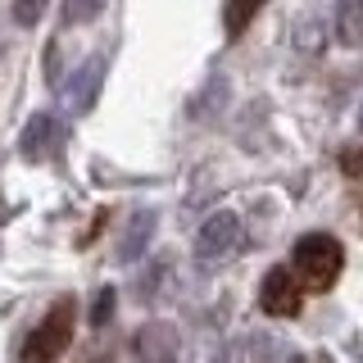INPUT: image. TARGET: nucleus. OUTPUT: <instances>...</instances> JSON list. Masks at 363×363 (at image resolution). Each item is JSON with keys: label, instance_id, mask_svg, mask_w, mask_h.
I'll return each instance as SVG.
<instances>
[{"label": "nucleus", "instance_id": "5", "mask_svg": "<svg viewBox=\"0 0 363 363\" xmlns=\"http://www.w3.org/2000/svg\"><path fill=\"white\" fill-rule=\"evenodd\" d=\"M100 86H105V55H86V60L73 68V77L64 82V109L68 113H86L96 105Z\"/></svg>", "mask_w": 363, "mask_h": 363}, {"label": "nucleus", "instance_id": "17", "mask_svg": "<svg viewBox=\"0 0 363 363\" xmlns=\"http://www.w3.org/2000/svg\"><path fill=\"white\" fill-rule=\"evenodd\" d=\"M359 132H363V105H359Z\"/></svg>", "mask_w": 363, "mask_h": 363}, {"label": "nucleus", "instance_id": "10", "mask_svg": "<svg viewBox=\"0 0 363 363\" xmlns=\"http://www.w3.org/2000/svg\"><path fill=\"white\" fill-rule=\"evenodd\" d=\"M336 37L345 45H363V0H340L336 5Z\"/></svg>", "mask_w": 363, "mask_h": 363}, {"label": "nucleus", "instance_id": "14", "mask_svg": "<svg viewBox=\"0 0 363 363\" xmlns=\"http://www.w3.org/2000/svg\"><path fill=\"white\" fill-rule=\"evenodd\" d=\"M340 173L345 177H363V141H354V145H345V150H340Z\"/></svg>", "mask_w": 363, "mask_h": 363}, {"label": "nucleus", "instance_id": "13", "mask_svg": "<svg viewBox=\"0 0 363 363\" xmlns=\"http://www.w3.org/2000/svg\"><path fill=\"white\" fill-rule=\"evenodd\" d=\"M168 268H173V264H168V259H159V264L150 268V277H141V281H136V295H141V300H155L159 286H164V277H168Z\"/></svg>", "mask_w": 363, "mask_h": 363}, {"label": "nucleus", "instance_id": "3", "mask_svg": "<svg viewBox=\"0 0 363 363\" xmlns=\"http://www.w3.org/2000/svg\"><path fill=\"white\" fill-rule=\"evenodd\" d=\"M259 309L272 318H295L304 309V281L295 277L291 264H277L264 272V281H259Z\"/></svg>", "mask_w": 363, "mask_h": 363}, {"label": "nucleus", "instance_id": "9", "mask_svg": "<svg viewBox=\"0 0 363 363\" xmlns=\"http://www.w3.org/2000/svg\"><path fill=\"white\" fill-rule=\"evenodd\" d=\"M264 5H268V0H223V28H227V37H232V41L241 37Z\"/></svg>", "mask_w": 363, "mask_h": 363}, {"label": "nucleus", "instance_id": "18", "mask_svg": "<svg viewBox=\"0 0 363 363\" xmlns=\"http://www.w3.org/2000/svg\"><path fill=\"white\" fill-rule=\"evenodd\" d=\"M291 363H300V359H291Z\"/></svg>", "mask_w": 363, "mask_h": 363}, {"label": "nucleus", "instance_id": "4", "mask_svg": "<svg viewBox=\"0 0 363 363\" xmlns=\"http://www.w3.org/2000/svg\"><path fill=\"white\" fill-rule=\"evenodd\" d=\"M236 245H241V218H236L232 209L209 213V218H204V227H200V236H196L200 264H218V259L236 255Z\"/></svg>", "mask_w": 363, "mask_h": 363}, {"label": "nucleus", "instance_id": "12", "mask_svg": "<svg viewBox=\"0 0 363 363\" xmlns=\"http://www.w3.org/2000/svg\"><path fill=\"white\" fill-rule=\"evenodd\" d=\"M105 9V0H64V23H91Z\"/></svg>", "mask_w": 363, "mask_h": 363}, {"label": "nucleus", "instance_id": "6", "mask_svg": "<svg viewBox=\"0 0 363 363\" xmlns=\"http://www.w3.org/2000/svg\"><path fill=\"white\" fill-rule=\"evenodd\" d=\"M60 145H64V123L55 118V113H32L28 128H23V141H18L23 159L41 164V159H50Z\"/></svg>", "mask_w": 363, "mask_h": 363}, {"label": "nucleus", "instance_id": "11", "mask_svg": "<svg viewBox=\"0 0 363 363\" xmlns=\"http://www.w3.org/2000/svg\"><path fill=\"white\" fill-rule=\"evenodd\" d=\"M113 304H118V295H113V286H100L96 291V300H91V327H105L109 318H113Z\"/></svg>", "mask_w": 363, "mask_h": 363}, {"label": "nucleus", "instance_id": "15", "mask_svg": "<svg viewBox=\"0 0 363 363\" xmlns=\"http://www.w3.org/2000/svg\"><path fill=\"white\" fill-rule=\"evenodd\" d=\"M45 14V0H14V18L23 23V28H32Z\"/></svg>", "mask_w": 363, "mask_h": 363}, {"label": "nucleus", "instance_id": "1", "mask_svg": "<svg viewBox=\"0 0 363 363\" xmlns=\"http://www.w3.org/2000/svg\"><path fill=\"white\" fill-rule=\"evenodd\" d=\"M291 268H295V277L304 281V291H332L336 277H340V268H345V250H340L336 236L309 232V236L295 241Z\"/></svg>", "mask_w": 363, "mask_h": 363}, {"label": "nucleus", "instance_id": "2", "mask_svg": "<svg viewBox=\"0 0 363 363\" xmlns=\"http://www.w3.org/2000/svg\"><path fill=\"white\" fill-rule=\"evenodd\" d=\"M73 318H77V300L73 295H60L50 304V313L41 318L37 327L23 340V363H55L73 345Z\"/></svg>", "mask_w": 363, "mask_h": 363}, {"label": "nucleus", "instance_id": "8", "mask_svg": "<svg viewBox=\"0 0 363 363\" xmlns=\"http://www.w3.org/2000/svg\"><path fill=\"white\" fill-rule=\"evenodd\" d=\"M155 223H159L155 209H136L132 213L128 227H123V241H118V264H132V259L145 255V241L155 236Z\"/></svg>", "mask_w": 363, "mask_h": 363}, {"label": "nucleus", "instance_id": "16", "mask_svg": "<svg viewBox=\"0 0 363 363\" xmlns=\"http://www.w3.org/2000/svg\"><path fill=\"white\" fill-rule=\"evenodd\" d=\"M359 232H363V200H359Z\"/></svg>", "mask_w": 363, "mask_h": 363}, {"label": "nucleus", "instance_id": "7", "mask_svg": "<svg viewBox=\"0 0 363 363\" xmlns=\"http://www.w3.org/2000/svg\"><path fill=\"white\" fill-rule=\"evenodd\" d=\"M136 359L141 363H177V354H182V340H177V332H173V323H145L141 332H136Z\"/></svg>", "mask_w": 363, "mask_h": 363}]
</instances>
